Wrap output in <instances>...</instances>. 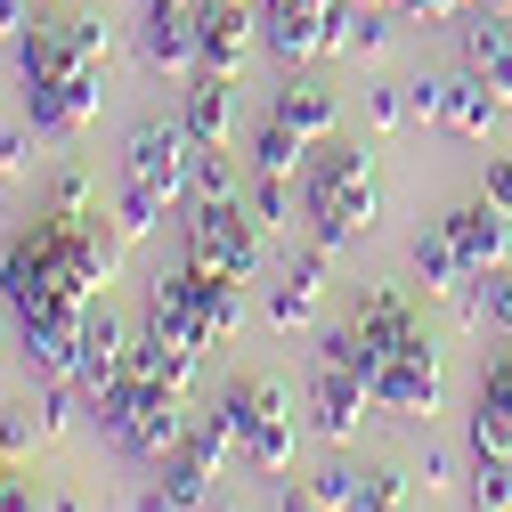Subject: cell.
Returning <instances> with one entry per match:
<instances>
[{"label": "cell", "instance_id": "37", "mask_svg": "<svg viewBox=\"0 0 512 512\" xmlns=\"http://www.w3.org/2000/svg\"><path fill=\"white\" fill-rule=\"evenodd\" d=\"M309 488H317V504H326V512H358V488H366V472L334 456V464H326V472H317Z\"/></svg>", "mask_w": 512, "mask_h": 512}, {"label": "cell", "instance_id": "27", "mask_svg": "<svg viewBox=\"0 0 512 512\" xmlns=\"http://www.w3.org/2000/svg\"><path fill=\"white\" fill-rule=\"evenodd\" d=\"M504 114H512V106H504L488 82H472V74H464V82H456V114H447V131H456V139H480V147H488Z\"/></svg>", "mask_w": 512, "mask_h": 512}, {"label": "cell", "instance_id": "12", "mask_svg": "<svg viewBox=\"0 0 512 512\" xmlns=\"http://www.w3.org/2000/svg\"><path fill=\"white\" fill-rule=\"evenodd\" d=\"M350 326H358L374 350H391V358H399V350H439V342L423 334V317H415V301H407L399 285H366L358 309H350Z\"/></svg>", "mask_w": 512, "mask_h": 512}, {"label": "cell", "instance_id": "47", "mask_svg": "<svg viewBox=\"0 0 512 512\" xmlns=\"http://www.w3.org/2000/svg\"><path fill=\"white\" fill-rule=\"evenodd\" d=\"M382 9H399V17H423V0H382Z\"/></svg>", "mask_w": 512, "mask_h": 512}, {"label": "cell", "instance_id": "10", "mask_svg": "<svg viewBox=\"0 0 512 512\" xmlns=\"http://www.w3.org/2000/svg\"><path fill=\"white\" fill-rule=\"evenodd\" d=\"M252 49H261V0H204L196 9V66L236 74Z\"/></svg>", "mask_w": 512, "mask_h": 512}, {"label": "cell", "instance_id": "9", "mask_svg": "<svg viewBox=\"0 0 512 512\" xmlns=\"http://www.w3.org/2000/svg\"><path fill=\"white\" fill-rule=\"evenodd\" d=\"M439 399H447L439 350H399V358H382V374H374V407H382V415H399V423H431Z\"/></svg>", "mask_w": 512, "mask_h": 512}, {"label": "cell", "instance_id": "17", "mask_svg": "<svg viewBox=\"0 0 512 512\" xmlns=\"http://www.w3.org/2000/svg\"><path fill=\"white\" fill-rule=\"evenodd\" d=\"M464 431H472V456H512V374H504V358L480 366V391H472Z\"/></svg>", "mask_w": 512, "mask_h": 512}, {"label": "cell", "instance_id": "33", "mask_svg": "<svg viewBox=\"0 0 512 512\" xmlns=\"http://www.w3.org/2000/svg\"><path fill=\"white\" fill-rule=\"evenodd\" d=\"M456 82H464V74H423V82H407L423 131H447V114H456Z\"/></svg>", "mask_w": 512, "mask_h": 512}, {"label": "cell", "instance_id": "38", "mask_svg": "<svg viewBox=\"0 0 512 512\" xmlns=\"http://www.w3.org/2000/svg\"><path fill=\"white\" fill-rule=\"evenodd\" d=\"M41 212H49V220H66V228H74V220H90V171H57Z\"/></svg>", "mask_w": 512, "mask_h": 512}, {"label": "cell", "instance_id": "14", "mask_svg": "<svg viewBox=\"0 0 512 512\" xmlns=\"http://www.w3.org/2000/svg\"><path fill=\"white\" fill-rule=\"evenodd\" d=\"M139 57H147L155 74H196V9L147 0V17H139Z\"/></svg>", "mask_w": 512, "mask_h": 512}, {"label": "cell", "instance_id": "21", "mask_svg": "<svg viewBox=\"0 0 512 512\" xmlns=\"http://www.w3.org/2000/svg\"><path fill=\"white\" fill-rule=\"evenodd\" d=\"M407 261H415V285H423L431 301H456V293L472 285V261H464V244L447 236V220H431V228L415 236V252H407Z\"/></svg>", "mask_w": 512, "mask_h": 512}, {"label": "cell", "instance_id": "51", "mask_svg": "<svg viewBox=\"0 0 512 512\" xmlns=\"http://www.w3.org/2000/svg\"><path fill=\"white\" fill-rule=\"evenodd\" d=\"M171 9H204V0H171Z\"/></svg>", "mask_w": 512, "mask_h": 512}, {"label": "cell", "instance_id": "34", "mask_svg": "<svg viewBox=\"0 0 512 512\" xmlns=\"http://www.w3.org/2000/svg\"><path fill=\"white\" fill-rule=\"evenodd\" d=\"M358 512H415V480L391 472V464H374L366 488H358Z\"/></svg>", "mask_w": 512, "mask_h": 512}, {"label": "cell", "instance_id": "50", "mask_svg": "<svg viewBox=\"0 0 512 512\" xmlns=\"http://www.w3.org/2000/svg\"><path fill=\"white\" fill-rule=\"evenodd\" d=\"M204 512H244V504H220V496H212V504H204Z\"/></svg>", "mask_w": 512, "mask_h": 512}, {"label": "cell", "instance_id": "3", "mask_svg": "<svg viewBox=\"0 0 512 512\" xmlns=\"http://www.w3.org/2000/svg\"><path fill=\"white\" fill-rule=\"evenodd\" d=\"M179 261H196V269H220V277H236V285H261L269 252H261V220L244 212V196H220V204H187V220H179Z\"/></svg>", "mask_w": 512, "mask_h": 512}, {"label": "cell", "instance_id": "28", "mask_svg": "<svg viewBox=\"0 0 512 512\" xmlns=\"http://www.w3.org/2000/svg\"><path fill=\"white\" fill-rule=\"evenodd\" d=\"M252 171H277V179H301V171H309V139H301V131H285V122L269 114L261 131H252Z\"/></svg>", "mask_w": 512, "mask_h": 512}, {"label": "cell", "instance_id": "44", "mask_svg": "<svg viewBox=\"0 0 512 512\" xmlns=\"http://www.w3.org/2000/svg\"><path fill=\"white\" fill-rule=\"evenodd\" d=\"M456 480V456H447V447H423V488H447Z\"/></svg>", "mask_w": 512, "mask_h": 512}, {"label": "cell", "instance_id": "26", "mask_svg": "<svg viewBox=\"0 0 512 512\" xmlns=\"http://www.w3.org/2000/svg\"><path fill=\"white\" fill-rule=\"evenodd\" d=\"M244 212L261 220V236H301V187L293 179H277V171H252V187H244Z\"/></svg>", "mask_w": 512, "mask_h": 512}, {"label": "cell", "instance_id": "29", "mask_svg": "<svg viewBox=\"0 0 512 512\" xmlns=\"http://www.w3.org/2000/svg\"><path fill=\"white\" fill-rule=\"evenodd\" d=\"M220 196H244V179H236L228 147H196V163H187V204H220Z\"/></svg>", "mask_w": 512, "mask_h": 512}, {"label": "cell", "instance_id": "11", "mask_svg": "<svg viewBox=\"0 0 512 512\" xmlns=\"http://www.w3.org/2000/svg\"><path fill=\"white\" fill-rule=\"evenodd\" d=\"M131 342H139V334L122 326L106 301H98V309H90V326H82V366H74V391H82V399H106L114 382L131 374Z\"/></svg>", "mask_w": 512, "mask_h": 512}, {"label": "cell", "instance_id": "8", "mask_svg": "<svg viewBox=\"0 0 512 512\" xmlns=\"http://www.w3.org/2000/svg\"><path fill=\"white\" fill-rule=\"evenodd\" d=\"M309 431L317 439H326V447H350L358 431H366V415H374V391H366V382L350 374V366H326V358H317L309 366Z\"/></svg>", "mask_w": 512, "mask_h": 512}, {"label": "cell", "instance_id": "35", "mask_svg": "<svg viewBox=\"0 0 512 512\" xmlns=\"http://www.w3.org/2000/svg\"><path fill=\"white\" fill-rule=\"evenodd\" d=\"M41 131H33V122H25V131H0V187H17V179H33L41 171Z\"/></svg>", "mask_w": 512, "mask_h": 512}, {"label": "cell", "instance_id": "36", "mask_svg": "<svg viewBox=\"0 0 512 512\" xmlns=\"http://www.w3.org/2000/svg\"><path fill=\"white\" fill-rule=\"evenodd\" d=\"M391 17H399V9L358 0V17H350V57H382V49H391Z\"/></svg>", "mask_w": 512, "mask_h": 512}, {"label": "cell", "instance_id": "52", "mask_svg": "<svg viewBox=\"0 0 512 512\" xmlns=\"http://www.w3.org/2000/svg\"><path fill=\"white\" fill-rule=\"evenodd\" d=\"M0 309H9V301H0ZM0 326H17V317H0Z\"/></svg>", "mask_w": 512, "mask_h": 512}, {"label": "cell", "instance_id": "32", "mask_svg": "<svg viewBox=\"0 0 512 512\" xmlns=\"http://www.w3.org/2000/svg\"><path fill=\"white\" fill-rule=\"evenodd\" d=\"M261 317H269L277 334H301L309 317H317V293H301L293 277H277V285H261Z\"/></svg>", "mask_w": 512, "mask_h": 512}, {"label": "cell", "instance_id": "25", "mask_svg": "<svg viewBox=\"0 0 512 512\" xmlns=\"http://www.w3.org/2000/svg\"><path fill=\"white\" fill-rule=\"evenodd\" d=\"M187 269H196V261H187ZM196 326H204V350H212V342H228V334L244 326V285H236V277L196 269Z\"/></svg>", "mask_w": 512, "mask_h": 512}, {"label": "cell", "instance_id": "30", "mask_svg": "<svg viewBox=\"0 0 512 512\" xmlns=\"http://www.w3.org/2000/svg\"><path fill=\"white\" fill-rule=\"evenodd\" d=\"M57 33H66V49L82 57V66H106V49H114V17L106 9H66Z\"/></svg>", "mask_w": 512, "mask_h": 512}, {"label": "cell", "instance_id": "49", "mask_svg": "<svg viewBox=\"0 0 512 512\" xmlns=\"http://www.w3.org/2000/svg\"><path fill=\"white\" fill-rule=\"evenodd\" d=\"M49 512H82V504H74V496H57V504H49Z\"/></svg>", "mask_w": 512, "mask_h": 512}, {"label": "cell", "instance_id": "4", "mask_svg": "<svg viewBox=\"0 0 512 512\" xmlns=\"http://www.w3.org/2000/svg\"><path fill=\"white\" fill-rule=\"evenodd\" d=\"M66 261H74V228L33 212L9 244H0V301H9V317H33L57 301V285H66Z\"/></svg>", "mask_w": 512, "mask_h": 512}, {"label": "cell", "instance_id": "7", "mask_svg": "<svg viewBox=\"0 0 512 512\" xmlns=\"http://www.w3.org/2000/svg\"><path fill=\"white\" fill-rule=\"evenodd\" d=\"M98 106H106L98 66H82V74H66V82H33V90H25V122H33L49 147H74L90 122H98Z\"/></svg>", "mask_w": 512, "mask_h": 512}, {"label": "cell", "instance_id": "45", "mask_svg": "<svg viewBox=\"0 0 512 512\" xmlns=\"http://www.w3.org/2000/svg\"><path fill=\"white\" fill-rule=\"evenodd\" d=\"M480 0H423V25H447V17H472Z\"/></svg>", "mask_w": 512, "mask_h": 512}, {"label": "cell", "instance_id": "40", "mask_svg": "<svg viewBox=\"0 0 512 512\" xmlns=\"http://www.w3.org/2000/svg\"><path fill=\"white\" fill-rule=\"evenodd\" d=\"M366 122L374 131H399V122H415V98L407 90H366Z\"/></svg>", "mask_w": 512, "mask_h": 512}, {"label": "cell", "instance_id": "43", "mask_svg": "<svg viewBox=\"0 0 512 512\" xmlns=\"http://www.w3.org/2000/svg\"><path fill=\"white\" fill-rule=\"evenodd\" d=\"M277 512H326L309 480H277Z\"/></svg>", "mask_w": 512, "mask_h": 512}, {"label": "cell", "instance_id": "23", "mask_svg": "<svg viewBox=\"0 0 512 512\" xmlns=\"http://www.w3.org/2000/svg\"><path fill=\"white\" fill-rule=\"evenodd\" d=\"M155 472H163V496H171L179 512H196V504H212V480H220V464H212L204 447H196V431H187V439L171 447V456H163Z\"/></svg>", "mask_w": 512, "mask_h": 512}, {"label": "cell", "instance_id": "24", "mask_svg": "<svg viewBox=\"0 0 512 512\" xmlns=\"http://www.w3.org/2000/svg\"><path fill=\"white\" fill-rule=\"evenodd\" d=\"M456 317L472 334H512V261L504 269H480L464 293H456Z\"/></svg>", "mask_w": 512, "mask_h": 512}, {"label": "cell", "instance_id": "42", "mask_svg": "<svg viewBox=\"0 0 512 512\" xmlns=\"http://www.w3.org/2000/svg\"><path fill=\"white\" fill-rule=\"evenodd\" d=\"M33 9H41V0H0V41H25V33L41 25Z\"/></svg>", "mask_w": 512, "mask_h": 512}, {"label": "cell", "instance_id": "39", "mask_svg": "<svg viewBox=\"0 0 512 512\" xmlns=\"http://www.w3.org/2000/svg\"><path fill=\"white\" fill-rule=\"evenodd\" d=\"M74 399H82L74 382H41V399H33V407H41V431H49V439H66V431H74Z\"/></svg>", "mask_w": 512, "mask_h": 512}, {"label": "cell", "instance_id": "31", "mask_svg": "<svg viewBox=\"0 0 512 512\" xmlns=\"http://www.w3.org/2000/svg\"><path fill=\"white\" fill-rule=\"evenodd\" d=\"M33 447H49L41 407H33V399H9V407H0V456H9V464H25Z\"/></svg>", "mask_w": 512, "mask_h": 512}, {"label": "cell", "instance_id": "15", "mask_svg": "<svg viewBox=\"0 0 512 512\" xmlns=\"http://www.w3.org/2000/svg\"><path fill=\"white\" fill-rule=\"evenodd\" d=\"M269 114L285 122V131H301L309 147L342 131V98L317 82V74H285V82H277V98H269Z\"/></svg>", "mask_w": 512, "mask_h": 512}, {"label": "cell", "instance_id": "22", "mask_svg": "<svg viewBox=\"0 0 512 512\" xmlns=\"http://www.w3.org/2000/svg\"><path fill=\"white\" fill-rule=\"evenodd\" d=\"M9 66H17V90H33V82H66V74H82V57L66 49V33H57V25H33L25 41H9Z\"/></svg>", "mask_w": 512, "mask_h": 512}, {"label": "cell", "instance_id": "18", "mask_svg": "<svg viewBox=\"0 0 512 512\" xmlns=\"http://www.w3.org/2000/svg\"><path fill=\"white\" fill-rule=\"evenodd\" d=\"M464 74H472V82H488V90L512 106V17L472 9V25H464Z\"/></svg>", "mask_w": 512, "mask_h": 512}, {"label": "cell", "instance_id": "53", "mask_svg": "<svg viewBox=\"0 0 512 512\" xmlns=\"http://www.w3.org/2000/svg\"><path fill=\"white\" fill-rule=\"evenodd\" d=\"M504 374H512V350H504Z\"/></svg>", "mask_w": 512, "mask_h": 512}, {"label": "cell", "instance_id": "2", "mask_svg": "<svg viewBox=\"0 0 512 512\" xmlns=\"http://www.w3.org/2000/svg\"><path fill=\"white\" fill-rule=\"evenodd\" d=\"M98 431L114 456H131V464H163L171 447L196 431V415H187V391H171V382H147V374H122L106 399H90Z\"/></svg>", "mask_w": 512, "mask_h": 512}, {"label": "cell", "instance_id": "41", "mask_svg": "<svg viewBox=\"0 0 512 512\" xmlns=\"http://www.w3.org/2000/svg\"><path fill=\"white\" fill-rule=\"evenodd\" d=\"M480 196L496 212H512V155H488V179H480Z\"/></svg>", "mask_w": 512, "mask_h": 512}, {"label": "cell", "instance_id": "13", "mask_svg": "<svg viewBox=\"0 0 512 512\" xmlns=\"http://www.w3.org/2000/svg\"><path fill=\"white\" fill-rule=\"evenodd\" d=\"M293 439H301L293 399L277 391V382H261V415H252V431H244V472L285 480V472H293Z\"/></svg>", "mask_w": 512, "mask_h": 512}, {"label": "cell", "instance_id": "46", "mask_svg": "<svg viewBox=\"0 0 512 512\" xmlns=\"http://www.w3.org/2000/svg\"><path fill=\"white\" fill-rule=\"evenodd\" d=\"M261 9H326V0H261Z\"/></svg>", "mask_w": 512, "mask_h": 512}, {"label": "cell", "instance_id": "48", "mask_svg": "<svg viewBox=\"0 0 512 512\" xmlns=\"http://www.w3.org/2000/svg\"><path fill=\"white\" fill-rule=\"evenodd\" d=\"M480 9H496V17H512V0H480Z\"/></svg>", "mask_w": 512, "mask_h": 512}, {"label": "cell", "instance_id": "16", "mask_svg": "<svg viewBox=\"0 0 512 512\" xmlns=\"http://www.w3.org/2000/svg\"><path fill=\"white\" fill-rule=\"evenodd\" d=\"M447 236L464 244L472 277H480V269H504V261H512V212H496L488 196H472V204H456V212H447Z\"/></svg>", "mask_w": 512, "mask_h": 512}, {"label": "cell", "instance_id": "20", "mask_svg": "<svg viewBox=\"0 0 512 512\" xmlns=\"http://www.w3.org/2000/svg\"><path fill=\"white\" fill-rule=\"evenodd\" d=\"M261 49L285 74H301L309 57H326V9H261Z\"/></svg>", "mask_w": 512, "mask_h": 512}, {"label": "cell", "instance_id": "6", "mask_svg": "<svg viewBox=\"0 0 512 512\" xmlns=\"http://www.w3.org/2000/svg\"><path fill=\"white\" fill-rule=\"evenodd\" d=\"M82 326H90V309H74V301H49V309L17 317V358H25V374H33V382H74V366H82Z\"/></svg>", "mask_w": 512, "mask_h": 512}, {"label": "cell", "instance_id": "5", "mask_svg": "<svg viewBox=\"0 0 512 512\" xmlns=\"http://www.w3.org/2000/svg\"><path fill=\"white\" fill-rule=\"evenodd\" d=\"M187 163H196V131H187V114H147L131 139H122V179L114 187H131V196L179 212L187 204Z\"/></svg>", "mask_w": 512, "mask_h": 512}, {"label": "cell", "instance_id": "19", "mask_svg": "<svg viewBox=\"0 0 512 512\" xmlns=\"http://www.w3.org/2000/svg\"><path fill=\"white\" fill-rule=\"evenodd\" d=\"M179 114H187V131H196V147H228V122H236V74H212L196 66L179 90Z\"/></svg>", "mask_w": 512, "mask_h": 512}, {"label": "cell", "instance_id": "1", "mask_svg": "<svg viewBox=\"0 0 512 512\" xmlns=\"http://www.w3.org/2000/svg\"><path fill=\"white\" fill-rule=\"evenodd\" d=\"M382 220V187H374V147L358 139H317L309 147V171H301V236L326 244L334 261L350 244H366Z\"/></svg>", "mask_w": 512, "mask_h": 512}]
</instances>
